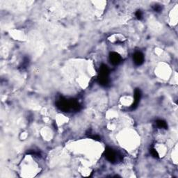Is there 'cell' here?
Here are the masks:
<instances>
[{
  "mask_svg": "<svg viewBox=\"0 0 178 178\" xmlns=\"http://www.w3.org/2000/svg\"><path fill=\"white\" fill-rule=\"evenodd\" d=\"M104 156L109 162L115 164L122 159V156L111 147H107L104 151Z\"/></svg>",
  "mask_w": 178,
  "mask_h": 178,
  "instance_id": "7a4b0ae2",
  "label": "cell"
},
{
  "mask_svg": "<svg viewBox=\"0 0 178 178\" xmlns=\"http://www.w3.org/2000/svg\"><path fill=\"white\" fill-rule=\"evenodd\" d=\"M153 9H154V11H156V12H160V11H162V6H161L160 5H158V4H156V5H154L153 6Z\"/></svg>",
  "mask_w": 178,
  "mask_h": 178,
  "instance_id": "30bf717a",
  "label": "cell"
},
{
  "mask_svg": "<svg viewBox=\"0 0 178 178\" xmlns=\"http://www.w3.org/2000/svg\"><path fill=\"white\" fill-rule=\"evenodd\" d=\"M136 18L139 20H141V19H143V13L141 12V10H137V11L136 12Z\"/></svg>",
  "mask_w": 178,
  "mask_h": 178,
  "instance_id": "ba28073f",
  "label": "cell"
},
{
  "mask_svg": "<svg viewBox=\"0 0 178 178\" xmlns=\"http://www.w3.org/2000/svg\"><path fill=\"white\" fill-rule=\"evenodd\" d=\"M141 98V91L140 89H136L134 91V103H133L132 106V109H135L138 107V105L139 104V102H140Z\"/></svg>",
  "mask_w": 178,
  "mask_h": 178,
  "instance_id": "5b68a950",
  "label": "cell"
},
{
  "mask_svg": "<svg viewBox=\"0 0 178 178\" xmlns=\"http://www.w3.org/2000/svg\"><path fill=\"white\" fill-rule=\"evenodd\" d=\"M56 104L58 108L64 112L78 111L80 109V104L75 100H68L63 98H60L57 100Z\"/></svg>",
  "mask_w": 178,
  "mask_h": 178,
  "instance_id": "6da1fadb",
  "label": "cell"
},
{
  "mask_svg": "<svg viewBox=\"0 0 178 178\" xmlns=\"http://www.w3.org/2000/svg\"><path fill=\"white\" fill-rule=\"evenodd\" d=\"M109 70L108 67H107L106 65H104V64H103L100 68L99 76L109 77Z\"/></svg>",
  "mask_w": 178,
  "mask_h": 178,
  "instance_id": "8992f818",
  "label": "cell"
},
{
  "mask_svg": "<svg viewBox=\"0 0 178 178\" xmlns=\"http://www.w3.org/2000/svg\"><path fill=\"white\" fill-rule=\"evenodd\" d=\"M150 153L152 154V156H153L154 158H159V154L155 149L154 148H152L150 150Z\"/></svg>",
  "mask_w": 178,
  "mask_h": 178,
  "instance_id": "9c48e42d",
  "label": "cell"
},
{
  "mask_svg": "<svg viewBox=\"0 0 178 178\" xmlns=\"http://www.w3.org/2000/svg\"><path fill=\"white\" fill-rule=\"evenodd\" d=\"M144 55L141 51H136L133 55V60H134V63L136 66L142 65L144 62Z\"/></svg>",
  "mask_w": 178,
  "mask_h": 178,
  "instance_id": "3957f363",
  "label": "cell"
},
{
  "mask_svg": "<svg viewBox=\"0 0 178 178\" xmlns=\"http://www.w3.org/2000/svg\"><path fill=\"white\" fill-rule=\"evenodd\" d=\"M155 123L159 128H161V129L168 128V125H167L166 121H163V120H157V121L155 122Z\"/></svg>",
  "mask_w": 178,
  "mask_h": 178,
  "instance_id": "52a82bcc",
  "label": "cell"
},
{
  "mask_svg": "<svg viewBox=\"0 0 178 178\" xmlns=\"http://www.w3.org/2000/svg\"><path fill=\"white\" fill-rule=\"evenodd\" d=\"M109 60H110L111 63L113 64V65H118L119 63H121L122 61V58L121 56H120L119 54L116 52H111L109 54Z\"/></svg>",
  "mask_w": 178,
  "mask_h": 178,
  "instance_id": "277c9868",
  "label": "cell"
}]
</instances>
